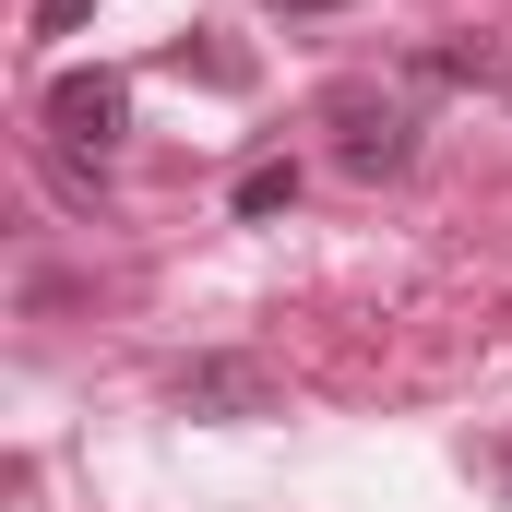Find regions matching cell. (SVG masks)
<instances>
[{"mask_svg": "<svg viewBox=\"0 0 512 512\" xmlns=\"http://www.w3.org/2000/svg\"><path fill=\"white\" fill-rule=\"evenodd\" d=\"M322 131H334V167L346 179H405L417 167V96L382 84V72H346L322 96Z\"/></svg>", "mask_w": 512, "mask_h": 512, "instance_id": "6da1fadb", "label": "cell"}, {"mask_svg": "<svg viewBox=\"0 0 512 512\" xmlns=\"http://www.w3.org/2000/svg\"><path fill=\"white\" fill-rule=\"evenodd\" d=\"M120 120H131V84H120V72H60V84H48V143H60V179H72V191H84V155L108 167Z\"/></svg>", "mask_w": 512, "mask_h": 512, "instance_id": "7a4b0ae2", "label": "cell"}, {"mask_svg": "<svg viewBox=\"0 0 512 512\" xmlns=\"http://www.w3.org/2000/svg\"><path fill=\"white\" fill-rule=\"evenodd\" d=\"M167 393H179V417H227V429L239 417H274V370L262 358H191Z\"/></svg>", "mask_w": 512, "mask_h": 512, "instance_id": "3957f363", "label": "cell"}, {"mask_svg": "<svg viewBox=\"0 0 512 512\" xmlns=\"http://www.w3.org/2000/svg\"><path fill=\"white\" fill-rule=\"evenodd\" d=\"M417 84H501V48H477V36H441V48H417Z\"/></svg>", "mask_w": 512, "mask_h": 512, "instance_id": "277c9868", "label": "cell"}, {"mask_svg": "<svg viewBox=\"0 0 512 512\" xmlns=\"http://www.w3.org/2000/svg\"><path fill=\"white\" fill-rule=\"evenodd\" d=\"M286 203H298V167H251L239 179V215H286Z\"/></svg>", "mask_w": 512, "mask_h": 512, "instance_id": "5b68a950", "label": "cell"}, {"mask_svg": "<svg viewBox=\"0 0 512 512\" xmlns=\"http://www.w3.org/2000/svg\"><path fill=\"white\" fill-rule=\"evenodd\" d=\"M84 12H96V0H36V36H72Z\"/></svg>", "mask_w": 512, "mask_h": 512, "instance_id": "8992f818", "label": "cell"}, {"mask_svg": "<svg viewBox=\"0 0 512 512\" xmlns=\"http://www.w3.org/2000/svg\"><path fill=\"white\" fill-rule=\"evenodd\" d=\"M274 12H334V0H274Z\"/></svg>", "mask_w": 512, "mask_h": 512, "instance_id": "52a82bcc", "label": "cell"}]
</instances>
